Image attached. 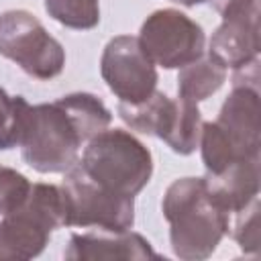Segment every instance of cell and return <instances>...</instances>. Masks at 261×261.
Wrapping results in <instances>:
<instances>
[{"mask_svg": "<svg viewBox=\"0 0 261 261\" xmlns=\"http://www.w3.org/2000/svg\"><path fill=\"white\" fill-rule=\"evenodd\" d=\"M88 143L80 124L61 100L27 108L20 151L27 165L39 173H65L77 163L80 147Z\"/></svg>", "mask_w": 261, "mask_h": 261, "instance_id": "obj_2", "label": "cell"}, {"mask_svg": "<svg viewBox=\"0 0 261 261\" xmlns=\"http://www.w3.org/2000/svg\"><path fill=\"white\" fill-rule=\"evenodd\" d=\"M200 128H202V116L194 102L175 98L171 100V108L161 133V141H165L171 151L179 155H190L196 151L200 143Z\"/></svg>", "mask_w": 261, "mask_h": 261, "instance_id": "obj_13", "label": "cell"}, {"mask_svg": "<svg viewBox=\"0 0 261 261\" xmlns=\"http://www.w3.org/2000/svg\"><path fill=\"white\" fill-rule=\"evenodd\" d=\"M61 190L65 196L67 226L126 230L135 222V198L102 188L77 163L65 171Z\"/></svg>", "mask_w": 261, "mask_h": 261, "instance_id": "obj_5", "label": "cell"}, {"mask_svg": "<svg viewBox=\"0 0 261 261\" xmlns=\"http://www.w3.org/2000/svg\"><path fill=\"white\" fill-rule=\"evenodd\" d=\"M31 190V181L20 171L0 165V214H8L18 208Z\"/></svg>", "mask_w": 261, "mask_h": 261, "instance_id": "obj_18", "label": "cell"}, {"mask_svg": "<svg viewBox=\"0 0 261 261\" xmlns=\"http://www.w3.org/2000/svg\"><path fill=\"white\" fill-rule=\"evenodd\" d=\"M45 10L63 27L86 31L100 22L98 0H45Z\"/></svg>", "mask_w": 261, "mask_h": 261, "instance_id": "obj_15", "label": "cell"}, {"mask_svg": "<svg viewBox=\"0 0 261 261\" xmlns=\"http://www.w3.org/2000/svg\"><path fill=\"white\" fill-rule=\"evenodd\" d=\"M204 181L214 202L226 214H237L259 196V157L234 161L220 173H206Z\"/></svg>", "mask_w": 261, "mask_h": 261, "instance_id": "obj_12", "label": "cell"}, {"mask_svg": "<svg viewBox=\"0 0 261 261\" xmlns=\"http://www.w3.org/2000/svg\"><path fill=\"white\" fill-rule=\"evenodd\" d=\"M232 239L239 243L243 253L257 255L259 251V200L255 198L249 206L237 212Z\"/></svg>", "mask_w": 261, "mask_h": 261, "instance_id": "obj_17", "label": "cell"}, {"mask_svg": "<svg viewBox=\"0 0 261 261\" xmlns=\"http://www.w3.org/2000/svg\"><path fill=\"white\" fill-rule=\"evenodd\" d=\"M208 55L222 67L239 69L259 55V0L222 16V24L212 33Z\"/></svg>", "mask_w": 261, "mask_h": 261, "instance_id": "obj_9", "label": "cell"}, {"mask_svg": "<svg viewBox=\"0 0 261 261\" xmlns=\"http://www.w3.org/2000/svg\"><path fill=\"white\" fill-rule=\"evenodd\" d=\"M71 261H145L157 259L151 243L126 230H90L82 234H71L69 245L63 253Z\"/></svg>", "mask_w": 261, "mask_h": 261, "instance_id": "obj_10", "label": "cell"}, {"mask_svg": "<svg viewBox=\"0 0 261 261\" xmlns=\"http://www.w3.org/2000/svg\"><path fill=\"white\" fill-rule=\"evenodd\" d=\"M100 73L124 104H139L147 100L157 86V69L143 51L139 37L120 35L108 41L100 59Z\"/></svg>", "mask_w": 261, "mask_h": 261, "instance_id": "obj_7", "label": "cell"}, {"mask_svg": "<svg viewBox=\"0 0 261 261\" xmlns=\"http://www.w3.org/2000/svg\"><path fill=\"white\" fill-rule=\"evenodd\" d=\"M173 255L184 261L210 257L228 232V216L210 196L204 177L175 179L163 196Z\"/></svg>", "mask_w": 261, "mask_h": 261, "instance_id": "obj_1", "label": "cell"}, {"mask_svg": "<svg viewBox=\"0 0 261 261\" xmlns=\"http://www.w3.org/2000/svg\"><path fill=\"white\" fill-rule=\"evenodd\" d=\"M0 55L14 61L37 80H51L63 71L65 51L45 27L27 10L0 14Z\"/></svg>", "mask_w": 261, "mask_h": 261, "instance_id": "obj_4", "label": "cell"}, {"mask_svg": "<svg viewBox=\"0 0 261 261\" xmlns=\"http://www.w3.org/2000/svg\"><path fill=\"white\" fill-rule=\"evenodd\" d=\"M226 82V67H222L210 55L198 57L196 61L179 67L177 75V96L194 104L206 100Z\"/></svg>", "mask_w": 261, "mask_h": 261, "instance_id": "obj_14", "label": "cell"}, {"mask_svg": "<svg viewBox=\"0 0 261 261\" xmlns=\"http://www.w3.org/2000/svg\"><path fill=\"white\" fill-rule=\"evenodd\" d=\"M204 41L202 27L175 8L149 14L139 35V43L153 65L165 69H179L202 57Z\"/></svg>", "mask_w": 261, "mask_h": 261, "instance_id": "obj_6", "label": "cell"}, {"mask_svg": "<svg viewBox=\"0 0 261 261\" xmlns=\"http://www.w3.org/2000/svg\"><path fill=\"white\" fill-rule=\"evenodd\" d=\"M53 226L27 202L0 222V259H33L43 253Z\"/></svg>", "mask_w": 261, "mask_h": 261, "instance_id": "obj_11", "label": "cell"}, {"mask_svg": "<svg viewBox=\"0 0 261 261\" xmlns=\"http://www.w3.org/2000/svg\"><path fill=\"white\" fill-rule=\"evenodd\" d=\"M208 2L212 4V8H214L220 16H226V14L237 12V10L249 6V4H253V2H257V0H208Z\"/></svg>", "mask_w": 261, "mask_h": 261, "instance_id": "obj_19", "label": "cell"}, {"mask_svg": "<svg viewBox=\"0 0 261 261\" xmlns=\"http://www.w3.org/2000/svg\"><path fill=\"white\" fill-rule=\"evenodd\" d=\"M173 2L184 4V6H196V4H202V2H206V0H173Z\"/></svg>", "mask_w": 261, "mask_h": 261, "instance_id": "obj_20", "label": "cell"}, {"mask_svg": "<svg viewBox=\"0 0 261 261\" xmlns=\"http://www.w3.org/2000/svg\"><path fill=\"white\" fill-rule=\"evenodd\" d=\"M77 165L102 188L130 198L149 184L153 173L151 151L122 128H104L94 135Z\"/></svg>", "mask_w": 261, "mask_h": 261, "instance_id": "obj_3", "label": "cell"}, {"mask_svg": "<svg viewBox=\"0 0 261 261\" xmlns=\"http://www.w3.org/2000/svg\"><path fill=\"white\" fill-rule=\"evenodd\" d=\"M27 108L29 102L22 96H8L0 88V151H8L20 143Z\"/></svg>", "mask_w": 261, "mask_h": 261, "instance_id": "obj_16", "label": "cell"}, {"mask_svg": "<svg viewBox=\"0 0 261 261\" xmlns=\"http://www.w3.org/2000/svg\"><path fill=\"white\" fill-rule=\"evenodd\" d=\"M214 122L228 141L234 159H257L261 147L259 82L232 80V92Z\"/></svg>", "mask_w": 261, "mask_h": 261, "instance_id": "obj_8", "label": "cell"}]
</instances>
